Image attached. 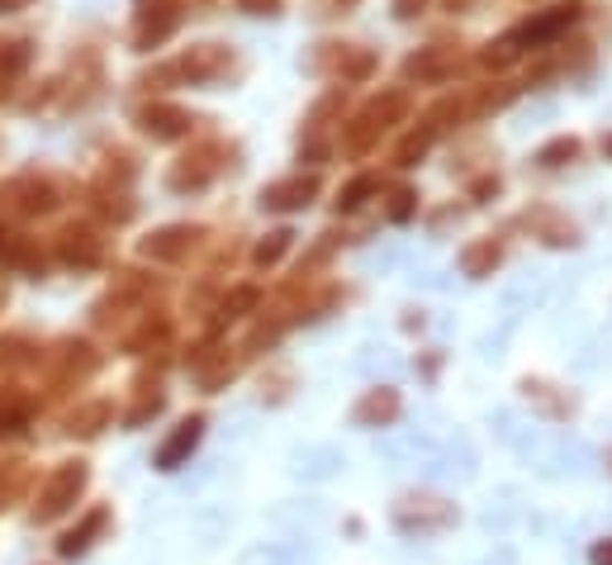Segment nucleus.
<instances>
[{
  "instance_id": "nucleus-1",
  "label": "nucleus",
  "mask_w": 612,
  "mask_h": 565,
  "mask_svg": "<svg viewBox=\"0 0 612 565\" xmlns=\"http://www.w3.org/2000/svg\"><path fill=\"white\" fill-rule=\"evenodd\" d=\"M404 115H408V96H404V90H385L380 100H371V105L347 124V134H342V148H347V152H366L375 138H380L389 124L404 119Z\"/></svg>"
},
{
  "instance_id": "nucleus-2",
  "label": "nucleus",
  "mask_w": 612,
  "mask_h": 565,
  "mask_svg": "<svg viewBox=\"0 0 612 565\" xmlns=\"http://www.w3.org/2000/svg\"><path fill=\"white\" fill-rule=\"evenodd\" d=\"M428 499H404V504L395 509V523L404 532H432V527H447L451 518H457V509L447 504V499H437V509H422Z\"/></svg>"
},
{
  "instance_id": "nucleus-3",
  "label": "nucleus",
  "mask_w": 612,
  "mask_h": 565,
  "mask_svg": "<svg viewBox=\"0 0 612 565\" xmlns=\"http://www.w3.org/2000/svg\"><path fill=\"white\" fill-rule=\"evenodd\" d=\"M395 418H399V395L389 385L371 390V395L356 404V423H361V428H380V423H395Z\"/></svg>"
},
{
  "instance_id": "nucleus-4",
  "label": "nucleus",
  "mask_w": 612,
  "mask_h": 565,
  "mask_svg": "<svg viewBox=\"0 0 612 565\" xmlns=\"http://www.w3.org/2000/svg\"><path fill=\"white\" fill-rule=\"evenodd\" d=\"M313 191H319V181L313 177H294V181H280L271 185V191L261 195V205H271V210H300L313 200Z\"/></svg>"
},
{
  "instance_id": "nucleus-5",
  "label": "nucleus",
  "mask_w": 612,
  "mask_h": 565,
  "mask_svg": "<svg viewBox=\"0 0 612 565\" xmlns=\"http://www.w3.org/2000/svg\"><path fill=\"white\" fill-rule=\"evenodd\" d=\"M82 480H86V470L82 466H67L62 476L49 484V494H43V509H39V518H53V513H62L72 504V494L82 490Z\"/></svg>"
},
{
  "instance_id": "nucleus-6",
  "label": "nucleus",
  "mask_w": 612,
  "mask_h": 565,
  "mask_svg": "<svg viewBox=\"0 0 612 565\" xmlns=\"http://www.w3.org/2000/svg\"><path fill=\"white\" fill-rule=\"evenodd\" d=\"M200 433H204V418H191V423H181V433L171 437V443H167L162 451H157V466H162V470H176V466H181V461H185V457H191V451H195Z\"/></svg>"
},
{
  "instance_id": "nucleus-7",
  "label": "nucleus",
  "mask_w": 612,
  "mask_h": 565,
  "mask_svg": "<svg viewBox=\"0 0 612 565\" xmlns=\"http://www.w3.org/2000/svg\"><path fill=\"white\" fill-rule=\"evenodd\" d=\"M579 10H584V6H560V10H551V14H541L537 24L523 29V43H546V39H556L560 29H570V24L579 20Z\"/></svg>"
},
{
  "instance_id": "nucleus-8",
  "label": "nucleus",
  "mask_w": 612,
  "mask_h": 565,
  "mask_svg": "<svg viewBox=\"0 0 612 565\" xmlns=\"http://www.w3.org/2000/svg\"><path fill=\"white\" fill-rule=\"evenodd\" d=\"M408 76H418V82H432V76H447V72H457V53L451 49H428V53H418V57H408Z\"/></svg>"
},
{
  "instance_id": "nucleus-9",
  "label": "nucleus",
  "mask_w": 612,
  "mask_h": 565,
  "mask_svg": "<svg viewBox=\"0 0 612 565\" xmlns=\"http://www.w3.org/2000/svg\"><path fill=\"white\" fill-rule=\"evenodd\" d=\"M461 266H465V276H484L490 266H498V247H494V243H475V247H465Z\"/></svg>"
},
{
  "instance_id": "nucleus-10",
  "label": "nucleus",
  "mask_w": 612,
  "mask_h": 565,
  "mask_svg": "<svg viewBox=\"0 0 612 565\" xmlns=\"http://www.w3.org/2000/svg\"><path fill=\"white\" fill-rule=\"evenodd\" d=\"M570 157H579V143H575V138H556V143H546V148L537 152V162H541V167H565Z\"/></svg>"
},
{
  "instance_id": "nucleus-11",
  "label": "nucleus",
  "mask_w": 612,
  "mask_h": 565,
  "mask_svg": "<svg viewBox=\"0 0 612 565\" xmlns=\"http://www.w3.org/2000/svg\"><path fill=\"white\" fill-rule=\"evenodd\" d=\"M428 143H432V129H422V134H414V138H404L399 152H395V162H399V167H418V157L428 152Z\"/></svg>"
},
{
  "instance_id": "nucleus-12",
  "label": "nucleus",
  "mask_w": 612,
  "mask_h": 565,
  "mask_svg": "<svg viewBox=\"0 0 612 565\" xmlns=\"http://www.w3.org/2000/svg\"><path fill=\"white\" fill-rule=\"evenodd\" d=\"M185 238H195L191 228H171V233H162L157 243H148V253H157V257H176L181 247H185Z\"/></svg>"
},
{
  "instance_id": "nucleus-13",
  "label": "nucleus",
  "mask_w": 612,
  "mask_h": 565,
  "mask_svg": "<svg viewBox=\"0 0 612 565\" xmlns=\"http://www.w3.org/2000/svg\"><path fill=\"white\" fill-rule=\"evenodd\" d=\"M105 523V513H90V523L82 527V532H67V537H62V556H76V552H86V537L90 532H96Z\"/></svg>"
},
{
  "instance_id": "nucleus-14",
  "label": "nucleus",
  "mask_w": 612,
  "mask_h": 565,
  "mask_svg": "<svg viewBox=\"0 0 612 565\" xmlns=\"http://www.w3.org/2000/svg\"><path fill=\"white\" fill-rule=\"evenodd\" d=\"M375 185H380V181H375V177H356V181L347 185V191H342V200H337V205H342V210H356L361 200H366V195L375 191Z\"/></svg>"
},
{
  "instance_id": "nucleus-15",
  "label": "nucleus",
  "mask_w": 612,
  "mask_h": 565,
  "mask_svg": "<svg viewBox=\"0 0 612 565\" xmlns=\"http://www.w3.org/2000/svg\"><path fill=\"white\" fill-rule=\"evenodd\" d=\"M290 238H294V233H271V243H261V247H257V262H261V266L280 262V253L290 247Z\"/></svg>"
},
{
  "instance_id": "nucleus-16",
  "label": "nucleus",
  "mask_w": 612,
  "mask_h": 565,
  "mask_svg": "<svg viewBox=\"0 0 612 565\" xmlns=\"http://www.w3.org/2000/svg\"><path fill=\"white\" fill-rule=\"evenodd\" d=\"M513 57H517V49H513V43H490V49L480 53V62H484V67H508Z\"/></svg>"
},
{
  "instance_id": "nucleus-17",
  "label": "nucleus",
  "mask_w": 612,
  "mask_h": 565,
  "mask_svg": "<svg viewBox=\"0 0 612 565\" xmlns=\"http://www.w3.org/2000/svg\"><path fill=\"white\" fill-rule=\"evenodd\" d=\"M408 214H414V191H399L395 205H389V218H408Z\"/></svg>"
},
{
  "instance_id": "nucleus-18",
  "label": "nucleus",
  "mask_w": 612,
  "mask_h": 565,
  "mask_svg": "<svg viewBox=\"0 0 612 565\" xmlns=\"http://www.w3.org/2000/svg\"><path fill=\"white\" fill-rule=\"evenodd\" d=\"M589 561H593V565H612V542H599V546H593Z\"/></svg>"
},
{
  "instance_id": "nucleus-19",
  "label": "nucleus",
  "mask_w": 612,
  "mask_h": 565,
  "mask_svg": "<svg viewBox=\"0 0 612 565\" xmlns=\"http://www.w3.org/2000/svg\"><path fill=\"white\" fill-rule=\"evenodd\" d=\"M418 6H422V0H395V10L404 14V20H414V14H418Z\"/></svg>"
},
{
  "instance_id": "nucleus-20",
  "label": "nucleus",
  "mask_w": 612,
  "mask_h": 565,
  "mask_svg": "<svg viewBox=\"0 0 612 565\" xmlns=\"http://www.w3.org/2000/svg\"><path fill=\"white\" fill-rule=\"evenodd\" d=\"M243 10H253V14H266V10H276V0H243Z\"/></svg>"
},
{
  "instance_id": "nucleus-21",
  "label": "nucleus",
  "mask_w": 612,
  "mask_h": 565,
  "mask_svg": "<svg viewBox=\"0 0 612 565\" xmlns=\"http://www.w3.org/2000/svg\"><path fill=\"white\" fill-rule=\"evenodd\" d=\"M603 152H608V157H612V138H603Z\"/></svg>"
}]
</instances>
